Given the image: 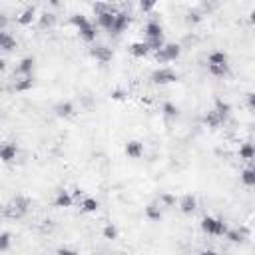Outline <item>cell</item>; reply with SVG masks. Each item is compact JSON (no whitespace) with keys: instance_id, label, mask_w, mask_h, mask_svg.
Segmentation results:
<instances>
[{"instance_id":"1","label":"cell","mask_w":255,"mask_h":255,"mask_svg":"<svg viewBox=\"0 0 255 255\" xmlns=\"http://www.w3.org/2000/svg\"><path fill=\"white\" fill-rule=\"evenodd\" d=\"M30 198L26 196H16L10 203H6L2 209H0V214H2V218H10V219H22L28 211H30Z\"/></svg>"},{"instance_id":"2","label":"cell","mask_w":255,"mask_h":255,"mask_svg":"<svg viewBox=\"0 0 255 255\" xmlns=\"http://www.w3.org/2000/svg\"><path fill=\"white\" fill-rule=\"evenodd\" d=\"M201 229H203V233H207V236L221 237V236H225L227 225L221 219H218V218H209L207 216V218L201 219Z\"/></svg>"},{"instance_id":"3","label":"cell","mask_w":255,"mask_h":255,"mask_svg":"<svg viewBox=\"0 0 255 255\" xmlns=\"http://www.w3.org/2000/svg\"><path fill=\"white\" fill-rule=\"evenodd\" d=\"M180 54H182L180 44L169 42V44H164V48H162L160 52H156V58H158L160 62H174V60L180 58Z\"/></svg>"},{"instance_id":"4","label":"cell","mask_w":255,"mask_h":255,"mask_svg":"<svg viewBox=\"0 0 255 255\" xmlns=\"http://www.w3.org/2000/svg\"><path fill=\"white\" fill-rule=\"evenodd\" d=\"M152 82H154V84H160V86H165V84H174V82H178V74H176L172 68H158V70L152 74Z\"/></svg>"},{"instance_id":"5","label":"cell","mask_w":255,"mask_h":255,"mask_svg":"<svg viewBox=\"0 0 255 255\" xmlns=\"http://www.w3.org/2000/svg\"><path fill=\"white\" fill-rule=\"evenodd\" d=\"M16 156H18V146L16 144H12V142L0 144V162L12 164V162H16Z\"/></svg>"},{"instance_id":"6","label":"cell","mask_w":255,"mask_h":255,"mask_svg":"<svg viewBox=\"0 0 255 255\" xmlns=\"http://www.w3.org/2000/svg\"><path fill=\"white\" fill-rule=\"evenodd\" d=\"M90 56H92L94 60L106 64V62H110V60H112L114 52H112V48H108V46L98 44V46H92V48H90Z\"/></svg>"},{"instance_id":"7","label":"cell","mask_w":255,"mask_h":255,"mask_svg":"<svg viewBox=\"0 0 255 255\" xmlns=\"http://www.w3.org/2000/svg\"><path fill=\"white\" fill-rule=\"evenodd\" d=\"M98 16V24L106 30H112V24H114V16H116V10L110 6V8H106V10H100L96 12Z\"/></svg>"},{"instance_id":"8","label":"cell","mask_w":255,"mask_h":255,"mask_svg":"<svg viewBox=\"0 0 255 255\" xmlns=\"http://www.w3.org/2000/svg\"><path fill=\"white\" fill-rule=\"evenodd\" d=\"M128 24H130V14L128 12H116L114 16V24H112V34H120L128 28Z\"/></svg>"},{"instance_id":"9","label":"cell","mask_w":255,"mask_h":255,"mask_svg":"<svg viewBox=\"0 0 255 255\" xmlns=\"http://www.w3.org/2000/svg\"><path fill=\"white\" fill-rule=\"evenodd\" d=\"M144 32H146V38L147 40H156V38H164V28H162V24L158 22V20H150V22L146 24V28H144Z\"/></svg>"},{"instance_id":"10","label":"cell","mask_w":255,"mask_h":255,"mask_svg":"<svg viewBox=\"0 0 255 255\" xmlns=\"http://www.w3.org/2000/svg\"><path fill=\"white\" fill-rule=\"evenodd\" d=\"M196 207H198V200L191 196V194H185V196L180 198V209H182V214H185V216L194 214Z\"/></svg>"},{"instance_id":"11","label":"cell","mask_w":255,"mask_h":255,"mask_svg":"<svg viewBox=\"0 0 255 255\" xmlns=\"http://www.w3.org/2000/svg\"><path fill=\"white\" fill-rule=\"evenodd\" d=\"M126 156L132 158V160H138L144 156V144L138 142V140H130L126 144Z\"/></svg>"},{"instance_id":"12","label":"cell","mask_w":255,"mask_h":255,"mask_svg":"<svg viewBox=\"0 0 255 255\" xmlns=\"http://www.w3.org/2000/svg\"><path fill=\"white\" fill-rule=\"evenodd\" d=\"M72 203H74V198H72L70 191H66V189H60L58 194H56V198H54V205L62 207V209L72 207Z\"/></svg>"},{"instance_id":"13","label":"cell","mask_w":255,"mask_h":255,"mask_svg":"<svg viewBox=\"0 0 255 255\" xmlns=\"http://www.w3.org/2000/svg\"><path fill=\"white\" fill-rule=\"evenodd\" d=\"M247 236H249V229H247V227L227 229V231H225V237H227L231 243H241L243 239H247Z\"/></svg>"},{"instance_id":"14","label":"cell","mask_w":255,"mask_h":255,"mask_svg":"<svg viewBox=\"0 0 255 255\" xmlns=\"http://www.w3.org/2000/svg\"><path fill=\"white\" fill-rule=\"evenodd\" d=\"M146 218L150 219V221H160V219L164 218V214H162V203H158V201L147 203V207H146Z\"/></svg>"},{"instance_id":"15","label":"cell","mask_w":255,"mask_h":255,"mask_svg":"<svg viewBox=\"0 0 255 255\" xmlns=\"http://www.w3.org/2000/svg\"><path fill=\"white\" fill-rule=\"evenodd\" d=\"M16 20H18V24H20V26H28V24H32L34 20H36V6H28V8H24L22 12H20V16H18Z\"/></svg>"},{"instance_id":"16","label":"cell","mask_w":255,"mask_h":255,"mask_svg":"<svg viewBox=\"0 0 255 255\" xmlns=\"http://www.w3.org/2000/svg\"><path fill=\"white\" fill-rule=\"evenodd\" d=\"M0 48H2V50H8V52H12V50L16 48V40H14V36L8 34L6 30H0Z\"/></svg>"},{"instance_id":"17","label":"cell","mask_w":255,"mask_h":255,"mask_svg":"<svg viewBox=\"0 0 255 255\" xmlns=\"http://www.w3.org/2000/svg\"><path fill=\"white\" fill-rule=\"evenodd\" d=\"M214 112L221 118V122H225V120L229 118V114H231V106H229L227 102H223L221 98H218V100H216V108H214Z\"/></svg>"},{"instance_id":"18","label":"cell","mask_w":255,"mask_h":255,"mask_svg":"<svg viewBox=\"0 0 255 255\" xmlns=\"http://www.w3.org/2000/svg\"><path fill=\"white\" fill-rule=\"evenodd\" d=\"M32 70H34V58L32 56H26L18 62V72L22 76H32Z\"/></svg>"},{"instance_id":"19","label":"cell","mask_w":255,"mask_h":255,"mask_svg":"<svg viewBox=\"0 0 255 255\" xmlns=\"http://www.w3.org/2000/svg\"><path fill=\"white\" fill-rule=\"evenodd\" d=\"M54 112H56L60 118H70V116L74 114V104H72V102H60L56 108H54Z\"/></svg>"},{"instance_id":"20","label":"cell","mask_w":255,"mask_h":255,"mask_svg":"<svg viewBox=\"0 0 255 255\" xmlns=\"http://www.w3.org/2000/svg\"><path fill=\"white\" fill-rule=\"evenodd\" d=\"M32 86H34L32 76H24V78H18V80H16L14 90H16V92H28V90H32Z\"/></svg>"},{"instance_id":"21","label":"cell","mask_w":255,"mask_h":255,"mask_svg":"<svg viewBox=\"0 0 255 255\" xmlns=\"http://www.w3.org/2000/svg\"><path fill=\"white\" fill-rule=\"evenodd\" d=\"M130 52H132V56H136V58H144V56H147L150 48H147L146 42H132V44H130Z\"/></svg>"},{"instance_id":"22","label":"cell","mask_w":255,"mask_h":255,"mask_svg":"<svg viewBox=\"0 0 255 255\" xmlns=\"http://www.w3.org/2000/svg\"><path fill=\"white\" fill-rule=\"evenodd\" d=\"M78 32H80V36L86 40V42H94L96 40V26L92 24V22H88L86 26H82V28H78Z\"/></svg>"},{"instance_id":"23","label":"cell","mask_w":255,"mask_h":255,"mask_svg":"<svg viewBox=\"0 0 255 255\" xmlns=\"http://www.w3.org/2000/svg\"><path fill=\"white\" fill-rule=\"evenodd\" d=\"M54 22H56V16H54L52 12H48V10H44V12H42V14L38 16V24H40V28H52Z\"/></svg>"},{"instance_id":"24","label":"cell","mask_w":255,"mask_h":255,"mask_svg":"<svg viewBox=\"0 0 255 255\" xmlns=\"http://www.w3.org/2000/svg\"><path fill=\"white\" fill-rule=\"evenodd\" d=\"M227 54L223 50H216V52H211L207 62H209V66H216V64H227Z\"/></svg>"},{"instance_id":"25","label":"cell","mask_w":255,"mask_h":255,"mask_svg":"<svg viewBox=\"0 0 255 255\" xmlns=\"http://www.w3.org/2000/svg\"><path fill=\"white\" fill-rule=\"evenodd\" d=\"M80 207H82L84 214H94V211H98L100 203H98V200H94V198H84Z\"/></svg>"},{"instance_id":"26","label":"cell","mask_w":255,"mask_h":255,"mask_svg":"<svg viewBox=\"0 0 255 255\" xmlns=\"http://www.w3.org/2000/svg\"><path fill=\"white\" fill-rule=\"evenodd\" d=\"M239 158L245 160V162H253V158H255V147H253V144H243V146L239 147Z\"/></svg>"},{"instance_id":"27","label":"cell","mask_w":255,"mask_h":255,"mask_svg":"<svg viewBox=\"0 0 255 255\" xmlns=\"http://www.w3.org/2000/svg\"><path fill=\"white\" fill-rule=\"evenodd\" d=\"M241 182H243L247 187H253V185H255V169H253V165L245 167L243 172H241Z\"/></svg>"},{"instance_id":"28","label":"cell","mask_w":255,"mask_h":255,"mask_svg":"<svg viewBox=\"0 0 255 255\" xmlns=\"http://www.w3.org/2000/svg\"><path fill=\"white\" fill-rule=\"evenodd\" d=\"M203 122H205V124H207L209 128H219V126L223 124V122H221V118H219V116H218V114H216L214 110H209V112L205 114Z\"/></svg>"},{"instance_id":"29","label":"cell","mask_w":255,"mask_h":255,"mask_svg":"<svg viewBox=\"0 0 255 255\" xmlns=\"http://www.w3.org/2000/svg\"><path fill=\"white\" fill-rule=\"evenodd\" d=\"M209 72L218 78H223L229 72V64H216V66H209Z\"/></svg>"},{"instance_id":"30","label":"cell","mask_w":255,"mask_h":255,"mask_svg":"<svg viewBox=\"0 0 255 255\" xmlns=\"http://www.w3.org/2000/svg\"><path fill=\"white\" fill-rule=\"evenodd\" d=\"M162 112H164V116L165 118H178V106H174L172 102H165L164 106H162Z\"/></svg>"},{"instance_id":"31","label":"cell","mask_w":255,"mask_h":255,"mask_svg":"<svg viewBox=\"0 0 255 255\" xmlns=\"http://www.w3.org/2000/svg\"><path fill=\"white\" fill-rule=\"evenodd\" d=\"M102 236L106 237V239H110V241H114L116 237H118V229H116V225H112V223H108L104 229H102Z\"/></svg>"},{"instance_id":"32","label":"cell","mask_w":255,"mask_h":255,"mask_svg":"<svg viewBox=\"0 0 255 255\" xmlns=\"http://www.w3.org/2000/svg\"><path fill=\"white\" fill-rule=\"evenodd\" d=\"M90 22V20L84 16V14H74V16H70V24H74L76 28H82V26H86Z\"/></svg>"},{"instance_id":"33","label":"cell","mask_w":255,"mask_h":255,"mask_svg":"<svg viewBox=\"0 0 255 255\" xmlns=\"http://www.w3.org/2000/svg\"><path fill=\"white\" fill-rule=\"evenodd\" d=\"M10 243H12V236H10V233L8 231L0 233V251H6L10 247Z\"/></svg>"},{"instance_id":"34","label":"cell","mask_w":255,"mask_h":255,"mask_svg":"<svg viewBox=\"0 0 255 255\" xmlns=\"http://www.w3.org/2000/svg\"><path fill=\"white\" fill-rule=\"evenodd\" d=\"M160 201H162L164 205H167V207H172V205H176V198H174L172 194H162Z\"/></svg>"},{"instance_id":"35","label":"cell","mask_w":255,"mask_h":255,"mask_svg":"<svg viewBox=\"0 0 255 255\" xmlns=\"http://www.w3.org/2000/svg\"><path fill=\"white\" fill-rule=\"evenodd\" d=\"M154 6H156V2H152V0H146V2L142 0V2H140V8H142L144 12H150V10H154Z\"/></svg>"},{"instance_id":"36","label":"cell","mask_w":255,"mask_h":255,"mask_svg":"<svg viewBox=\"0 0 255 255\" xmlns=\"http://www.w3.org/2000/svg\"><path fill=\"white\" fill-rule=\"evenodd\" d=\"M187 20H189V22H194V24H196V22H200V20H201V14H200L198 10H191V12L187 14Z\"/></svg>"},{"instance_id":"37","label":"cell","mask_w":255,"mask_h":255,"mask_svg":"<svg viewBox=\"0 0 255 255\" xmlns=\"http://www.w3.org/2000/svg\"><path fill=\"white\" fill-rule=\"evenodd\" d=\"M56 255H78V251H74V249H70V247H60V249L56 251Z\"/></svg>"},{"instance_id":"38","label":"cell","mask_w":255,"mask_h":255,"mask_svg":"<svg viewBox=\"0 0 255 255\" xmlns=\"http://www.w3.org/2000/svg\"><path fill=\"white\" fill-rule=\"evenodd\" d=\"M124 98H126V92H124V90H114V92H112V100H118V102H120V100H124Z\"/></svg>"},{"instance_id":"39","label":"cell","mask_w":255,"mask_h":255,"mask_svg":"<svg viewBox=\"0 0 255 255\" xmlns=\"http://www.w3.org/2000/svg\"><path fill=\"white\" fill-rule=\"evenodd\" d=\"M6 24H8V18H6V14H4V12H0V30H4V28H6Z\"/></svg>"},{"instance_id":"40","label":"cell","mask_w":255,"mask_h":255,"mask_svg":"<svg viewBox=\"0 0 255 255\" xmlns=\"http://www.w3.org/2000/svg\"><path fill=\"white\" fill-rule=\"evenodd\" d=\"M253 102H255V96H253V92H249L247 94V106L249 108H253Z\"/></svg>"},{"instance_id":"41","label":"cell","mask_w":255,"mask_h":255,"mask_svg":"<svg viewBox=\"0 0 255 255\" xmlns=\"http://www.w3.org/2000/svg\"><path fill=\"white\" fill-rule=\"evenodd\" d=\"M200 255H219V253H218V251H214V249H203Z\"/></svg>"},{"instance_id":"42","label":"cell","mask_w":255,"mask_h":255,"mask_svg":"<svg viewBox=\"0 0 255 255\" xmlns=\"http://www.w3.org/2000/svg\"><path fill=\"white\" fill-rule=\"evenodd\" d=\"M2 70H4V60L0 58V72H2Z\"/></svg>"},{"instance_id":"43","label":"cell","mask_w":255,"mask_h":255,"mask_svg":"<svg viewBox=\"0 0 255 255\" xmlns=\"http://www.w3.org/2000/svg\"><path fill=\"white\" fill-rule=\"evenodd\" d=\"M0 219H2V214H0Z\"/></svg>"}]
</instances>
